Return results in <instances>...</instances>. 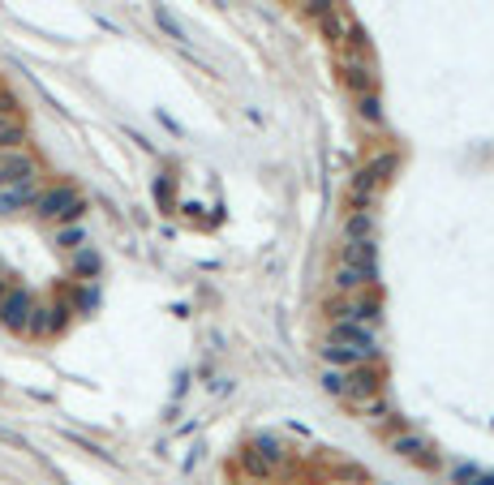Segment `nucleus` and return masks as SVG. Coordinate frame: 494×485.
I'll return each instance as SVG.
<instances>
[{
  "label": "nucleus",
  "mask_w": 494,
  "mask_h": 485,
  "mask_svg": "<svg viewBox=\"0 0 494 485\" xmlns=\"http://www.w3.org/2000/svg\"><path fill=\"white\" fill-rule=\"evenodd\" d=\"M241 464H246L249 477H258V481H271L275 473L284 468V447L275 442V438H249L246 451H241Z\"/></svg>",
  "instance_id": "7ed1b4c3"
},
{
  "label": "nucleus",
  "mask_w": 494,
  "mask_h": 485,
  "mask_svg": "<svg viewBox=\"0 0 494 485\" xmlns=\"http://www.w3.org/2000/svg\"><path fill=\"white\" fill-rule=\"evenodd\" d=\"M374 237V215L370 211H352L344 223V241H370Z\"/></svg>",
  "instance_id": "f3484780"
},
{
  "label": "nucleus",
  "mask_w": 494,
  "mask_h": 485,
  "mask_svg": "<svg viewBox=\"0 0 494 485\" xmlns=\"http://www.w3.org/2000/svg\"><path fill=\"white\" fill-rule=\"evenodd\" d=\"M392 451L400 460L417 464V468H439V451H434L421 434H413V430H400V434L392 438Z\"/></svg>",
  "instance_id": "0eeeda50"
},
{
  "label": "nucleus",
  "mask_w": 494,
  "mask_h": 485,
  "mask_svg": "<svg viewBox=\"0 0 494 485\" xmlns=\"http://www.w3.org/2000/svg\"><path fill=\"white\" fill-rule=\"evenodd\" d=\"M331 284H336V292H340V296H357V292H366V288L374 284V275H366V271L344 267V263H340V267H336V279H331Z\"/></svg>",
  "instance_id": "4468645a"
},
{
  "label": "nucleus",
  "mask_w": 494,
  "mask_h": 485,
  "mask_svg": "<svg viewBox=\"0 0 494 485\" xmlns=\"http://www.w3.org/2000/svg\"><path fill=\"white\" fill-rule=\"evenodd\" d=\"M361 413L370 416V421H387V416H395L392 404H387V395H374L370 404H361Z\"/></svg>",
  "instance_id": "412c9836"
},
{
  "label": "nucleus",
  "mask_w": 494,
  "mask_h": 485,
  "mask_svg": "<svg viewBox=\"0 0 494 485\" xmlns=\"http://www.w3.org/2000/svg\"><path fill=\"white\" fill-rule=\"evenodd\" d=\"M340 82L352 95H370L374 91V69L366 56H340Z\"/></svg>",
  "instance_id": "1a4fd4ad"
},
{
  "label": "nucleus",
  "mask_w": 494,
  "mask_h": 485,
  "mask_svg": "<svg viewBox=\"0 0 494 485\" xmlns=\"http://www.w3.org/2000/svg\"><path fill=\"white\" fill-rule=\"evenodd\" d=\"M383 314V305H378V296H366V292H357V296H336V301H327V318L331 322H370Z\"/></svg>",
  "instance_id": "423d86ee"
},
{
  "label": "nucleus",
  "mask_w": 494,
  "mask_h": 485,
  "mask_svg": "<svg viewBox=\"0 0 494 485\" xmlns=\"http://www.w3.org/2000/svg\"><path fill=\"white\" fill-rule=\"evenodd\" d=\"M340 263H344V267L366 271V275H378V271H374V241H344Z\"/></svg>",
  "instance_id": "ddd939ff"
},
{
  "label": "nucleus",
  "mask_w": 494,
  "mask_h": 485,
  "mask_svg": "<svg viewBox=\"0 0 494 485\" xmlns=\"http://www.w3.org/2000/svg\"><path fill=\"white\" fill-rule=\"evenodd\" d=\"M4 292H9V275H0V296H4Z\"/></svg>",
  "instance_id": "bb28decb"
},
{
  "label": "nucleus",
  "mask_w": 494,
  "mask_h": 485,
  "mask_svg": "<svg viewBox=\"0 0 494 485\" xmlns=\"http://www.w3.org/2000/svg\"><path fill=\"white\" fill-rule=\"evenodd\" d=\"M155 22L164 26V30H168L173 39H181V44H185V30H181V22H176L173 13H164V9H155Z\"/></svg>",
  "instance_id": "5701e85b"
},
{
  "label": "nucleus",
  "mask_w": 494,
  "mask_h": 485,
  "mask_svg": "<svg viewBox=\"0 0 494 485\" xmlns=\"http://www.w3.org/2000/svg\"><path fill=\"white\" fill-rule=\"evenodd\" d=\"M82 194H77L74 185H52L44 194L35 198V215L44 219V223H74L82 215Z\"/></svg>",
  "instance_id": "f03ea898"
},
{
  "label": "nucleus",
  "mask_w": 494,
  "mask_h": 485,
  "mask_svg": "<svg viewBox=\"0 0 494 485\" xmlns=\"http://www.w3.org/2000/svg\"><path fill=\"white\" fill-rule=\"evenodd\" d=\"M26 146V125L22 117H0V155L9 150H22Z\"/></svg>",
  "instance_id": "2eb2a0df"
},
{
  "label": "nucleus",
  "mask_w": 494,
  "mask_h": 485,
  "mask_svg": "<svg viewBox=\"0 0 494 485\" xmlns=\"http://www.w3.org/2000/svg\"><path fill=\"white\" fill-rule=\"evenodd\" d=\"M82 245V228H65L61 232V249H77Z\"/></svg>",
  "instance_id": "a878e982"
},
{
  "label": "nucleus",
  "mask_w": 494,
  "mask_h": 485,
  "mask_svg": "<svg viewBox=\"0 0 494 485\" xmlns=\"http://www.w3.org/2000/svg\"><path fill=\"white\" fill-rule=\"evenodd\" d=\"M39 198V181H26V185H0V219L18 215L26 206H35Z\"/></svg>",
  "instance_id": "f8f14e48"
},
{
  "label": "nucleus",
  "mask_w": 494,
  "mask_h": 485,
  "mask_svg": "<svg viewBox=\"0 0 494 485\" xmlns=\"http://www.w3.org/2000/svg\"><path fill=\"white\" fill-rule=\"evenodd\" d=\"M374 357H378V352L352 348V344H336V340L322 344V361H327V369H357V365L374 361Z\"/></svg>",
  "instance_id": "9d476101"
},
{
  "label": "nucleus",
  "mask_w": 494,
  "mask_h": 485,
  "mask_svg": "<svg viewBox=\"0 0 494 485\" xmlns=\"http://www.w3.org/2000/svg\"><path fill=\"white\" fill-rule=\"evenodd\" d=\"M77 271H82V275H95V271H99V258L91 254V249H82V254H77Z\"/></svg>",
  "instance_id": "393cba45"
},
{
  "label": "nucleus",
  "mask_w": 494,
  "mask_h": 485,
  "mask_svg": "<svg viewBox=\"0 0 494 485\" xmlns=\"http://www.w3.org/2000/svg\"><path fill=\"white\" fill-rule=\"evenodd\" d=\"M327 340L352 344V348H366V352H378V340H374L370 322H331V335H327Z\"/></svg>",
  "instance_id": "9b49d317"
},
{
  "label": "nucleus",
  "mask_w": 494,
  "mask_h": 485,
  "mask_svg": "<svg viewBox=\"0 0 494 485\" xmlns=\"http://www.w3.org/2000/svg\"><path fill=\"white\" fill-rule=\"evenodd\" d=\"M319 30H322V39H327L331 48H340V44H344V35H348V18L340 13V9H331L327 18H319Z\"/></svg>",
  "instance_id": "dca6fc26"
},
{
  "label": "nucleus",
  "mask_w": 494,
  "mask_h": 485,
  "mask_svg": "<svg viewBox=\"0 0 494 485\" xmlns=\"http://www.w3.org/2000/svg\"><path fill=\"white\" fill-rule=\"evenodd\" d=\"M374 395H383V369L374 361L357 365V369H344V395L340 400H348L352 408H361V404H370Z\"/></svg>",
  "instance_id": "20e7f679"
},
{
  "label": "nucleus",
  "mask_w": 494,
  "mask_h": 485,
  "mask_svg": "<svg viewBox=\"0 0 494 485\" xmlns=\"http://www.w3.org/2000/svg\"><path fill=\"white\" fill-rule=\"evenodd\" d=\"M331 9H340L336 0H301V13L310 18V22H319V18H327Z\"/></svg>",
  "instance_id": "aec40b11"
},
{
  "label": "nucleus",
  "mask_w": 494,
  "mask_h": 485,
  "mask_svg": "<svg viewBox=\"0 0 494 485\" xmlns=\"http://www.w3.org/2000/svg\"><path fill=\"white\" fill-rule=\"evenodd\" d=\"M0 117H18V95L0 86Z\"/></svg>",
  "instance_id": "b1692460"
},
{
  "label": "nucleus",
  "mask_w": 494,
  "mask_h": 485,
  "mask_svg": "<svg viewBox=\"0 0 494 485\" xmlns=\"http://www.w3.org/2000/svg\"><path fill=\"white\" fill-rule=\"evenodd\" d=\"M69 305L65 301H56V305H35V314L26 322V335H35V340H44V335H56V331H65V322H69Z\"/></svg>",
  "instance_id": "6e6552de"
},
{
  "label": "nucleus",
  "mask_w": 494,
  "mask_h": 485,
  "mask_svg": "<svg viewBox=\"0 0 494 485\" xmlns=\"http://www.w3.org/2000/svg\"><path fill=\"white\" fill-rule=\"evenodd\" d=\"M357 112H361V121L370 125H383V108H378V95H357Z\"/></svg>",
  "instance_id": "6ab92c4d"
},
{
  "label": "nucleus",
  "mask_w": 494,
  "mask_h": 485,
  "mask_svg": "<svg viewBox=\"0 0 494 485\" xmlns=\"http://www.w3.org/2000/svg\"><path fill=\"white\" fill-rule=\"evenodd\" d=\"M340 48H348V56H370V35H366L357 22H348V35H344Z\"/></svg>",
  "instance_id": "a211bd4d"
},
{
  "label": "nucleus",
  "mask_w": 494,
  "mask_h": 485,
  "mask_svg": "<svg viewBox=\"0 0 494 485\" xmlns=\"http://www.w3.org/2000/svg\"><path fill=\"white\" fill-rule=\"evenodd\" d=\"M322 391L327 395H344V369H327L322 374Z\"/></svg>",
  "instance_id": "4be33fe9"
},
{
  "label": "nucleus",
  "mask_w": 494,
  "mask_h": 485,
  "mask_svg": "<svg viewBox=\"0 0 494 485\" xmlns=\"http://www.w3.org/2000/svg\"><path fill=\"white\" fill-rule=\"evenodd\" d=\"M395 168H400V159H395L392 150H387V155H378V159H370L366 168L357 172V181H352V194H348V198H352V206H357V211H370V202L378 198V190L392 181Z\"/></svg>",
  "instance_id": "f257e3e1"
},
{
  "label": "nucleus",
  "mask_w": 494,
  "mask_h": 485,
  "mask_svg": "<svg viewBox=\"0 0 494 485\" xmlns=\"http://www.w3.org/2000/svg\"><path fill=\"white\" fill-rule=\"evenodd\" d=\"M35 296L26 288H18V284H9V292L0 296V327L4 331H13V335H26V322H30V314H35Z\"/></svg>",
  "instance_id": "39448f33"
}]
</instances>
